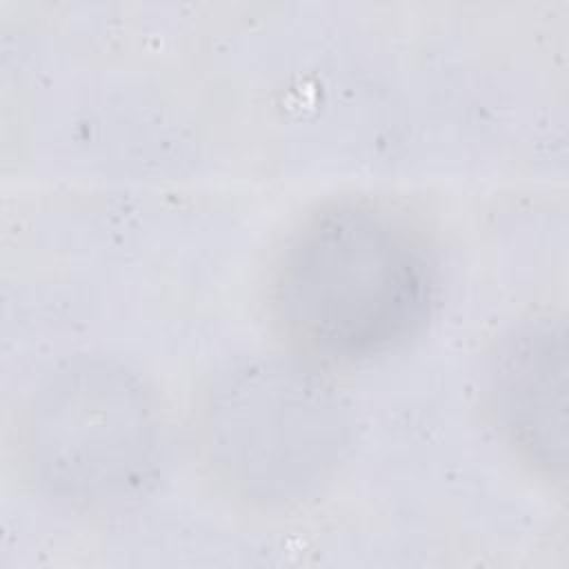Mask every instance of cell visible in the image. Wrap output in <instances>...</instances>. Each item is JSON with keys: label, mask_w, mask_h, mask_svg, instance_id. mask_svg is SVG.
Returning <instances> with one entry per match:
<instances>
[{"label": "cell", "mask_w": 569, "mask_h": 569, "mask_svg": "<svg viewBox=\"0 0 569 569\" xmlns=\"http://www.w3.org/2000/svg\"><path fill=\"white\" fill-rule=\"evenodd\" d=\"M436 291V260L416 224L382 202L347 198L320 207L289 236L269 300L298 351L342 360L409 338Z\"/></svg>", "instance_id": "1"}, {"label": "cell", "mask_w": 569, "mask_h": 569, "mask_svg": "<svg viewBox=\"0 0 569 569\" xmlns=\"http://www.w3.org/2000/svg\"><path fill=\"white\" fill-rule=\"evenodd\" d=\"M340 389L307 358L260 353L227 367L198 420L202 460L231 496L282 507L318 493L351 445Z\"/></svg>", "instance_id": "2"}, {"label": "cell", "mask_w": 569, "mask_h": 569, "mask_svg": "<svg viewBox=\"0 0 569 569\" xmlns=\"http://www.w3.org/2000/svg\"><path fill=\"white\" fill-rule=\"evenodd\" d=\"M27 451L38 482L80 509L122 507L160 478L167 429L151 389L124 365L78 356L33 393Z\"/></svg>", "instance_id": "3"}, {"label": "cell", "mask_w": 569, "mask_h": 569, "mask_svg": "<svg viewBox=\"0 0 569 569\" xmlns=\"http://www.w3.org/2000/svg\"><path fill=\"white\" fill-rule=\"evenodd\" d=\"M491 398L507 440L538 469L567 460V340L562 322L520 325L498 349Z\"/></svg>", "instance_id": "4"}]
</instances>
